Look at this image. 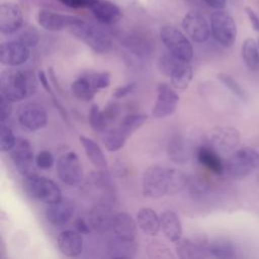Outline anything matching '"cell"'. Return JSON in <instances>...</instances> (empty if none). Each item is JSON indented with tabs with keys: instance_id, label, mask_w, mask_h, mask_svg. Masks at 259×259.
<instances>
[{
	"instance_id": "cell-1",
	"label": "cell",
	"mask_w": 259,
	"mask_h": 259,
	"mask_svg": "<svg viewBox=\"0 0 259 259\" xmlns=\"http://www.w3.org/2000/svg\"><path fill=\"white\" fill-rule=\"evenodd\" d=\"M186 184V176L177 169L152 165L148 167L142 177V191L144 196L158 199L166 194L180 191Z\"/></svg>"
},
{
	"instance_id": "cell-2",
	"label": "cell",
	"mask_w": 259,
	"mask_h": 259,
	"mask_svg": "<svg viewBox=\"0 0 259 259\" xmlns=\"http://www.w3.org/2000/svg\"><path fill=\"white\" fill-rule=\"evenodd\" d=\"M1 94L12 102H19L35 93L37 79L27 69H6L0 76Z\"/></svg>"
},
{
	"instance_id": "cell-3",
	"label": "cell",
	"mask_w": 259,
	"mask_h": 259,
	"mask_svg": "<svg viewBox=\"0 0 259 259\" xmlns=\"http://www.w3.org/2000/svg\"><path fill=\"white\" fill-rule=\"evenodd\" d=\"M68 29L98 54H107L113 48L111 38L104 31L78 17L71 16Z\"/></svg>"
},
{
	"instance_id": "cell-4",
	"label": "cell",
	"mask_w": 259,
	"mask_h": 259,
	"mask_svg": "<svg viewBox=\"0 0 259 259\" xmlns=\"http://www.w3.org/2000/svg\"><path fill=\"white\" fill-rule=\"evenodd\" d=\"M158 67L161 73L170 78L171 85L176 90L187 89L193 77V70L189 62L181 60L169 52L160 57Z\"/></svg>"
},
{
	"instance_id": "cell-5",
	"label": "cell",
	"mask_w": 259,
	"mask_h": 259,
	"mask_svg": "<svg viewBox=\"0 0 259 259\" xmlns=\"http://www.w3.org/2000/svg\"><path fill=\"white\" fill-rule=\"evenodd\" d=\"M259 166V153L250 147H244L235 151L227 160L225 169L228 174L241 179L251 174Z\"/></svg>"
},
{
	"instance_id": "cell-6",
	"label": "cell",
	"mask_w": 259,
	"mask_h": 259,
	"mask_svg": "<svg viewBox=\"0 0 259 259\" xmlns=\"http://www.w3.org/2000/svg\"><path fill=\"white\" fill-rule=\"evenodd\" d=\"M25 188L33 198L46 204L62 199L61 189L56 182L34 173L25 177Z\"/></svg>"
},
{
	"instance_id": "cell-7",
	"label": "cell",
	"mask_w": 259,
	"mask_h": 259,
	"mask_svg": "<svg viewBox=\"0 0 259 259\" xmlns=\"http://www.w3.org/2000/svg\"><path fill=\"white\" fill-rule=\"evenodd\" d=\"M160 38L170 53L186 62L191 61L193 57L192 45L178 28L169 24L162 26Z\"/></svg>"
},
{
	"instance_id": "cell-8",
	"label": "cell",
	"mask_w": 259,
	"mask_h": 259,
	"mask_svg": "<svg viewBox=\"0 0 259 259\" xmlns=\"http://www.w3.org/2000/svg\"><path fill=\"white\" fill-rule=\"evenodd\" d=\"M210 30L214 39L223 47H232L236 41V23L234 18L227 11L218 9L211 14Z\"/></svg>"
},
{
	"instance_id": "cell-9",
	"label": "cell",
	"mask_w": 259,
	"mask_h": 259,
	"mask_svg": "<svg viewBox=\"0 0 259 259\" xmlns=\"http://www.w3.org/2000/svg\"><path fill=\"white\" fill-rule=\"evenodd\" d=\"M57 173L61 181L70 186H76L83 180V168L75 152L63 154L57 161Z\"/></svg>"
},
{
	"instance_id": "cell-10",
	"label": "cell",
	"mask_w": 259,
	"mask_h": 259,
	"mask_svg": "<svg viewBox=\"0 0 259 259\" xmlns=\"http://www.w3.org/2000/svg\"><path fill=\"white\" fill-rule=\"evenodd\" d=\"M17 120L20 126L28 132H36L48 122L46 109L37 102H27L21 105L17 112Z\"/></svg>"
},
{
	"instance_id": "cell-11",
	"label": "cell",
	"mask_w": 259,
	"mask_h": 259,
	"mask_svg": "<svg viewBox=\"0 0 259 259\" xmlns=\"http://www.w3.org/2000/svg\"><path fill=\"white\" fill-rule=\"evenodd\" d=\"M179 95L175 88L168 83H160L157 87V98L152 109V115L163 118L173 114L178 106Z\"/></svg>"
},
{
	"instance_id": "cell-12",
	"label": "cell",
	"mask_w": 259,
	"mask_h": 259,
	"mask_svg": "<svg viewBox=\"0 0 259 259\" xmlns=\"http://www.w3.org/2000/svg\"><path fill=\"white\" fill-rule=\"evenodd\" d=\"M10 158L16 170L22 176L33 174L35 158L30 143L23 138H17L14 147L9 151Z\"/></svg>"
},
{
	"instance_id": "cell-13",
	"label": "cell",
	"mask_w": 259,
	"mask_h": 259,
	"mask_svg": "<svg viewBox=\"0 0 259 259\" xmlns=\"http://www.w3.org/2000/svg\"><path fill=\"white\" fill-rule=\"evenodd\" d=\"M208 140L218 153L227 154L240 144V133L233 126H217L209 133Z\"/></svg>"
},
{
	"instance_id": "cell-14",
	"label": "cell",
	"mask_w": 259,
	"mask_h": 259,
	"mask_svg": "<svg viewBox=\"0 0 259 259\" xmlns=\"http://www.w3.org/2000/svg\"><path fill=\"white\" fill-rule=\"evenodd\" d=\"M182 27L186 34L198 44L206 41L211 31L204 16L197 11H189L184 15Z\"/></svg>"
},
{
	"instance_id": "cell-15",
	"label": "cell",
	"mask_w": 259,
	"mask_h": 259,
	"mask_svg": "<svg viewBox=\"0 0 259 259\" xmlns=\"http://www.w3.org/2000/svg\"><path fill=\"white\" fill-rule=\"evenodd\" d=\"M29 55V47L18 39L2 42L0 46V62L4 66H20L28 60Z\"/></svg>"
},
{
	"instance_id": "cell-16",
	"label": "cell",
	"mask_w": 259,
	"mask_h": 259,
	"mask_svg": "<svg viewBox=\"0 0 259 259\" xmlns=\"http://www.w3.org/2000/svg\"><path fill=\"white\" fill-rule=\"evenodd\" d=\"M208 240L204 235H194L188 238H181L176 242V253L181 259H194L205 256Z\"/></svg>"
},
{
	"instance_id": "cell-17",
	"label": "cell",
	"mask_w": 259,
	"mask_h": 259,
	"mask_svg": "<svg viewBox=\"0 0 259 259\" xmlns=\"http://www.w3.org/2000/svg\"><path fill=\"white\" fill-rule=\"evenodd\" d=\"M114 214L109 204L99 202L90 209L88 223L94 232L104 234L112 230Z\"/></svg>"
},
{
	"instance_id": "cell-18",
	"label": "cell",
	"mask_w": 259,
	"mask_h": 259,
	"mask_svg": "<svg viewBox=\"0 0 259 259\" xmlns=\"http://www.w3.org/2000/svg\"><path fill=\"white\" fill-rule=\"evenodd\" d=\"M23 24L20 8L14 3H3L0 6V31L4 34L16 32Z\"/></svg>"
},
{
	"instance_id": "cell-19",
	"label": "cell",
	"mask_w": 259,
	"mask_h": 259,
	"mask_svg": "<svg viewBox=\"0 0 259 259\" xmlns=\"http://www.w3.org/2000/svg\"><path fill=\"white\" fill-rule=\"evenodd\" d=\"M119 113L117 104L111 103L105 109H100L98 105L93 104L90 108L89 122L94 131L104 132L107 130L116 119Z\"/></svg>"
},
{
	"instance_id": "cell-20",
	"label": "cell",
	"mask_w": 259,
	"mask_h": 259,
	"mask_svg": "<svg viewBox=\"0 0 259 259\" xmlns=\"http://www.w3.org/2000/svg\"><path fill=\"white\" fill-rule=\"evenodd\" d=\"M87 7L97 20L105 24H112L121 17L120 9L108 0H89Z\"/></svg>"
},
{
	"instance_id": "cell-21",
	"label": "cell",
	"mask_w": 259,
	"mask_h": 259,
	"mask_svg": "<svg viewBox=\"0 0 259 259\" xmlns=\"http://www.w3.org/2000/svg\"><path fill=\"white\" fill-rule=\"evenodd\" d=\"M74 214L73 205L61 199L60 201L48 204L46 208V219L54 227L60 228L67 225Z\"/></svg>"
},
{
	"instance_id": "cell-22",
	"label": "cell",
	"mask_w": 259,
	"mask_h": 259,
	"mask_svg": "<svg viewBox=\"0 0 259 259\" xmlns=\"http://www.w3.org/2000/svg\"><path fill=\"white\" fill-rule=\"evenodd\" d=\"M57 243L60 251L67 257H77L82 253L83 239L77 231H62L57 238Z\"/></svg>"
},
{
	"instance_id": "cell-23",
	"label": "cell",
	"mask_w": 259,
	"mask_h": 259,
	"mask_svg": "<svg viewBox=\"0 0 259 259\" xmlns=\"http://www.w3.org/2000/svg\"><path fill=\"white\" fill-rule=\"evenodd\" d=\"M137 224L133 217L124 211L114 214L112 231L115 237L125 240H135L137 235Z\"/></svg>"
},
{
	"instance_id": "cell-24",
	"label": "cell",
	"mask_w": 259,
	"mask_h": 259,
	"mask_svg": "<svg viewBox=\"0 0 259 259\" xmlns=\"http://www.w3.org/2000/svg\"><path fill=\"white\" fill-rule=\"evenodd\" d=\"M161 230L164 236L173 243L182 238V224L178 214L173 210H165L160 215Z\"/></svg>"
},
{
	"instance_id": "cell-25",
	"label": "cell",
	"mask_w": 259,
	"mask_h": 259,
	"mask_svg": "<svg viewBox=\"0 0 259 259\" xmlns=\"http://www.w3.org/2000/svg\"><path fill=\"white\" fill-rule=\"evenodd\" d=\"M79 142L81 143V145L86 153L87 158L90 160V162L92 163L94 168L100 172L106 171L107 170V160H106V157H105L103 151L98 146V144L85 136H80Z\"/></svg>"
},
{
	"instance_id": "cell-26",
	"label": "cell",
	"mask_w": 259,
	"mask_h": 259,
	"mask_svg": "<svg viewBox=\"0 0 259 259\" xmlns=\"http://www.w3.org/2000/svg\"><path fill=\"white\" fill-rule=\"evenodd\" d=\"M137 223L143 233L149 236H156L161 229L160 217L157 212L148 206L140 208L137 213Z\"/></svg>"
},
{
	"instance_id": "cell-27",
	"label": "cell",
	"mask_w": 259,
	"mask_h": 259,
	"mask_svg": "<svg viewBox=\"0 0 259 259\" xmlns=\"http://www.w3.org/2000/svg\"><path fill=\"white\" fill-rule=\"evenodd\" d=\"M71 16L62 15L50 10H40L37 14L39 25L49 31H60L68 28Z\"/></svg>"
},
{
	"instance_id": "cell-28",
	"label": "cell",
	"mask_w": 259,
	"mask_h": 259,
	"mask_svg": "<svg viewBox=\"0 0 259 259\" xmlns=\"http://www.w3.org/2000/svg\"><path fill=\"white\" fill-rule=\"evenodd\" d=\"M167 154L174 163L185 164L190 159V145L181 137L173 138L167 145Z\"/></svg>"
},
{
	"instance_id": "cell-29",
	"label": "cell",
	"mask_w": 259,
	"mask_h": 259,
	"mask_svg": "<svg viewBox=\"0 0 259 259\" xmlns=\"http://www.w3.org/2000/svg\"><path fill=\"white\" fill-rule=\"evenodd\" d=\"M138 246L135 240H125L114 237L109 241L108 254L111 258H134Z\"/></svg>"
},
{
	"instance_id": "cell-30",
	"label": "cell",
	"mask_w": 259,
	"mask_h": 259,
	"mask_svg": "<svg viewBox=\"0 0 259 259\" xmlns=\"http://www.w3.org/2000/svg\"><path fill=\"white\" fill-rule=\"evenodd\" d=\"M197 160L210 172L221 175L225 170V165L218 152L211 147H200L197 151Z\"/></svg>"
},
{
	"instance_id": "cell-31",
	"label": "cell",
	"mask_w": 259,
	"mask_h": 259,
	"mask_svg": "<svg viewBox=\"0 0 259 259\" xmlns=\"http://www.w3.org/2000/svg\"><path fill=\"white\" fill-rule=\"evenodd\" d=\"M208 254L215 258H234L236 256V248L234 244L225 238H217L208 242Z\"/></svg>"
},
{
	"instance_id": "cell-32",
	"label": "cell",
	"mask_w": 259,
	"mask_h": 259,
	"mask_svg": "<svg viewBox=\"0 0 259 259\" xmlns=\"http://www.w3.org/2000/svg\"><path fill=\"white\" fill-rule=\"evenodd\" d=\"M71 89L73 94L80 100L83 101H90L94 98L95 94L97 93L96 89L93 87L90 79L88 76L82 75L77 78L71 85Z\"/></svg>"
},
{
	"instance_id": "cell-33",
	"label": "cell",
	"mask_w": 259,
	"mask_h": 259,
	"mask_svg": "<svg viewBox=\"0 0 259 259\" xmlns=\"http://www.w3.org/2000/svg\"><path fill=\"white\" fill-rule=\"evenodd\" d=\"M241 54L245 65L251 71H257L259 69V46L253 38L244 40Z\"/></svg>"
},
{
	"instance_id": "cell-34",
	"label": "cell",
	"mask_w": 259,
	"mask_h": 259,
	"mask_svg": "<svg viewBox=\"0 0 259 259\" xmlns=\"http://www.w3.org/2000/svg\"><path fill=\"white\" fill-rule=\"evenodd\" d=\"M122 44L132 54L140 58L148 57L152 52L151 45L140 36H136V35L125 36L122 40Z\"/></svg>"
},
{
	"instance_id": "cell-35",
	"label": "cell",
	"mask_w": 259,
	"mask_h": 259,
	"mask_svg": "<svg viewBox=\"0 0 259 259\" xmlns=\"http://www.w3.org/2000/svg\"><path fill=\"white\" fill-rule=\"evenodd\" d=\"M126 139L127 137L119 130L118 126L108 127L103 134V144L110 152H116L121 149L124 146Z\"/></svg>"
},
{
	"instance_id": "cell-36",
	"label": "cell",
	"mask_w": 259,
	"mask_h": 259,
	"mask_svg": "<svg viewBox=\"0 0 259 259\" xmlns=\"http://www.w3.org/2000/svg\"><path fill=\"white\" fill-rule=\"evenodd\" d=\"M148 115L144 113H132L124 116L118 123L119 130L128 138L138 128H140L147 120Z\"/></svg>"
},
{
	"instance_id": "cell-37",
	"label": "cell",
	"mask_w": 259,
	"mask_h": 259,
	"mask_svg": "<svg viewBox=\"0 0 259 259\" xmlns=\"http://www.w3.org/2000/svg\"><path fill=\"white\" fill-rule=\"evenodd\" d=\"M218 79L222 84H224L233 94H235L238 98L245 101L247 98L245 90L242 88V86L230 75L226 73H220L218 76Z\"/></svg>"
},
{
	"instance_id": "cell-38",
	"label": "cell",
	"mask_w": 259,
	"mask_h": 259,
	"mask_svg": "<svg viewBox=\"0 0 259 259\" xmlns=\"http://www.w3.org/2000/svg\"><path fill=\"white\" fill-rule=\"evenodd\" d=\"M17 138L13 131L5 124L0 123V150L2 152H9L15 145Z\"/></svg>"
},
{
	"instance_id": "cell-39",
	"label": "cell",
	"mask_w": 259,
	"mask_h": 259,
	"mask_svg": "<svg viewBox=\"0 0 259 259\" xmlns=\"http://www.w3.org/2000/svg\"><path fill=\"white\" fill-rule=\"evenodd\" d=\"M148 255L150 258H174L171 250L159 241H152L148 245Z\"/></svg>"
},
{
	"instance_id": "cell-40",
	"label": "cell",
	"mask_w": 259,
	"mask_h": 259,
	"mask_svg": "<svg viewBox=\"0 0 259 259\" xmlns=\"http://www.w3.org/2000/svg\"><path fill=\"white\" fill-rule=\"evenodd\" d=\"M90 79L93 87L98 92L101 89H105L110 84V73L109 72H94L86 74Z\"/></svg>"
},
{
	"instance_id": "cell-41",
	"label": "cell",
	"mask_w": 259,
	"mask_h": 259,
	"mask_svg": "<svg viewBox=\"0 0 259 259\" xmlns=\"http://www.w3.org/2000/svg\"><path fill=\"white\" fill-rule=\"evenodd\" d=\"M55 162L53 154L48 150L40 151L35 157V164L38 168L47 170L53 167Z\"/></svg>"
},
{
	"instance_id": "cell-42",
	"label": "cell",
	"mask_w": 259,
	"mask_h": 259,
	"mask_svg": "<svg viewBox=\"0 0 259 259\" xmlns=\"http://www.w3.org/2000/svg\"><path fill=\"white\" fill-rule=\"evenodd\" d=\"M12 101L3 94H0V123L6 122L12 113Z\"/></svg>"
},
{
	"instance_id": "cell-43",
	"label": "cell",
	"mask_w": 259,
	"mask_h": 259,
	"mask_svg": "<svg viewBox=\"0 0 259 259\" xmlns=\"http://www.w3.org/2000/svg\"><path fill=\"white\" fill-rule=\"evenodd\" d=\"M18 40H20L21 42L25 44L27 47L31 48V47H34L37 44V41H38V34H37V32L33 28L26 29V30H24L20 34Z\"/></svg>"
},
{
	"instance_id": "cell-44",
	"label": "cell",
	"mask_w": 259,
	"mask_h": 259,
	"mask_svg": "<svg viewBox=\"0 0 259 259\" xmlns=\"http://www.w3.org/2000/svg\"><path fill=\"white\" fill-rule=\"evenodd\" d=\"M136 86H137L136 82H130L127 84L119 86L115 89V91L113 93V96L115 98H123L126 95H128L130 93H132L136 89Z\"/></svg>"
},
{
	"instance_id": "cell-45",
	"label": "cell",
	"mask_w": 259,
	"mask_h": 259,
	"mask_svg": "<svg viewBox=\"0 0 259 259\" xmlns=\"http://www.w3.org/2000/svg\"><path fill=\"white\" fill-rule=\"evenodd\" d=\"M75 229L77 232H79L81 235H87L90 233L91 231V227L89 225V223H87L84 219L82 218H78L75 223H74Z\"/></svg>"
},
{
	"instance_id": "cell-46",
	"label": "cell",
	"mask_w": 259,
	"mask_h": 259,
	"mask_svg": "<svg viewBox=\"0 0 259 259\" xmlns=\"http://www.w3.org/2000/svg\"><path fill=\"white\" fill-rule=\"evenodd\" d=\"M245 12L248 15V18H249V20L251 22L252 28L255 31L259 32V16L257 15V13L252 8H250V7H245Z\"/></svg>"
},
{
	"instance_id": "cell-47",
	"label": "cell",
	"mask_w": 259,
	"mask_h": 259,
	"mask_svg": "<svg viewBox=\"0 0 259 259\" xmlns=\"http://www.w3.org/2000/svg\"><path fill=\"white\" fill-rule=\"evenodd\" d=\"M64 5L71 7V8H80V7H87L89 0H59Z\"/></svg>"
},
{
	"instance_id": "cell-48",
	"label": "cell",
	"mask_w": 259,
	"mask_h": 259,
	"mask_svg": "<svg viewBox=\"0 0 259 259\" xmlns=\"http://www.w3.org/2000/svg\"><path fill=\"white\" fill-rule=\"evenodd\" d=\"M52 100H53V103H54V105H55V107L59 110V112H60V114H61V116L63 117V119L69 124V117H68V114H67V111L65 110V108L63 107V105L60 103V101L56 98V96L53 94L52 95Z\"/></svg>"
},
{
	"instance_id": "cell-49",
	"label": "cell",
	"mask_w": 259,
	"mask_h": 259,
	"mask_svg": "<svg viewBox=\"0 0 259 259\" xmlns=\"http://www.w3.org/2000/svg\"><path fill=\"white\" fill-rule=\"evenodd\" d=\"M38 80H39L40 84L42 85V87L45 88V90H46L48 93H50L51 95H53L54 93H53V91H52V87H51V85L49 84V79H48V77H47V75H46V73H45L44 71H39V72H38Z\"/></svg>"
},
{
	"instance_id": "cell-50",
	"label": "cell",
	"mask_w": 259,
	"mask_h": 259,
	"mask_svg": "<svg viewBox=\"0 0 259 259\" xmlns=\"http://www.w3.org/2000/svg\"><path fill=\"white\" fill-rule=\"evenodd\" d=\"M208 6L214 9H223L226 6V0H203Z\"/></svg>"
},
{
	"instance_id": "cell-51",
	"label": "cell",
	"mask_w": 259,
	"mask_h": 259,
	"mask_svg": "<svg viewBox=\"0 0 259 259\" xmlns=\"http://www.w3.org/2000/svg\"><path fill=\"white\" fill-rule=\"evenodd\" d=\"M258 46H259V37H258Z\"/></svg>"
}]
</instances>
